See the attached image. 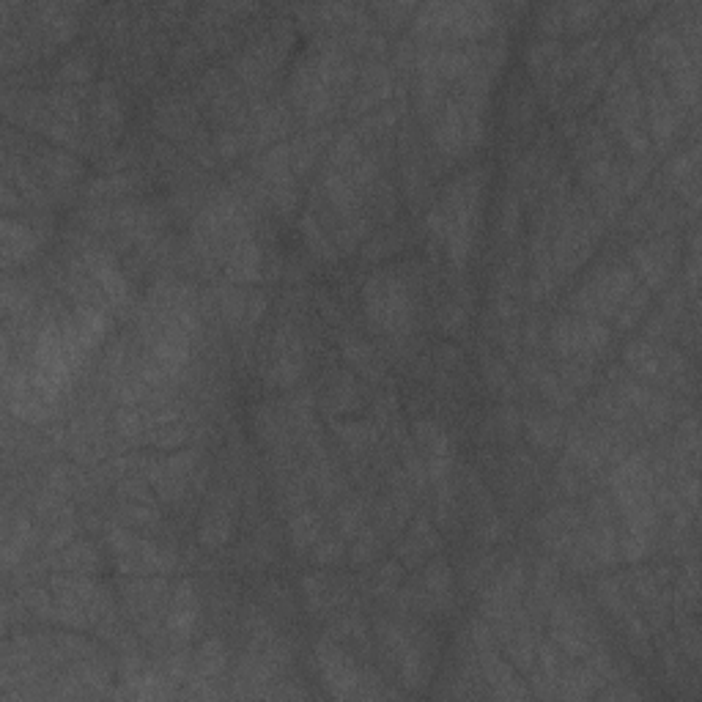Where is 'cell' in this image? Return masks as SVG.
I'll return each mask as SVG.
<instances>
[{"instance_id":"obj_42","label":"cell","mask_w":702,"mask_h":702,"mask_svg":"<svg viewBox=\"0 0 702 702\" xmlns=\"http://www.w3.org/2000/svg\"><path fill=\"white\" fill-rule=\"evenodd\" d=\"M362 527V511L357 505H343L341 508V532L343 535H357Z\"/></svg>"},{"instance_id":"obj_24","label":"cell","mask_w":702,"mask_h":702,"mask_svg":"<svg viewBox=\"0 0 702 702\" xmlns=\"http://www.w3.org/2000/svg\"><path fill=\"white\" fill-rule=\"evenodd\" d=\"M94 121H96V129H99V135H105V138H113L118 129H121V124H124L116 91H113V86H107V83H102L99 96H96Z\"/></svg>"},{"instance_id":"obj_36","label":"cell","mask_w":702,"mask_h":702,"mask_svg":"<svg viewBox=\"0 0 702 702\" xmlns=\"http://www.w3.org/2000/svg\"><path fill=\"white\" fill-rule=\"evenodd\" d=\"M88 77H91V58L83 53L69 55L64 64H61V69H58V83H66V86L86 83Z\"/></svg>"},{"instance_id":"obj_20","label":"cell","mask_w":702,"mask_h":702,"mask_svg":"<svg viewBox=\"0 0 702 702\" xmlns=\"http://www.w3.org/2000/svg\"><path fill=\"white\" fill-rule=\"evenodd\" d=\"M0 234H3V264L14 266L28 261L36 253V234L25 223H17L6 217L0 225Z\"/></svg>"},{"instance_id":"obj_2","label":"cell","mask_w":702,"mask_h":702,"mask_svg":"<svg viewBox=\"0 0 702 702\" xmlns=\"http://www.w3.org/2000/svg\"><path fill=\"white\" fill-rule=\"evenodd\" d=\"M497 28L491 3H426L417 6L412 31L423 44H475Z\"/></svg>"},{"instance_id":"obj_25","label":"cell","mask_w":702,"mask_h":702,"mask_svg":"<svg viewBox=\"0 0 702 702\" xmlns=\"http://www.w3.org/2000/svg\"><path fill=\"white\" fill-rule=\"evenodd\" d=\"M42 173V179H47L50 187L64 190V187H69L80 176V165L69 154H64V151H47L42 157Z\"/></svg>"},{"instance_id":"obj_12","label":"cell","mask_w":702,"mask_h":702,"mask_svg":"<svg viewBox=\"0 0 702 702\" xmlns=\"http://www.w3.org/2000/svg\"><path fill=\"white\" fill-rule=\"evenodd\" d=\"M672 264H675V245L667 239L659 242H648V245H637L631 250V269L634 275L645 280L648 288H661L670 280Z\"/></svg>"},{"instance_id":"obj_39","label":"cell","mask_w":702,"mask_h":702,"mask_svg":"<svg viewBox=\"0 0 702 702\" xmlns=\"http://www.w3.org/2000/svg\"><path fill=\"white\" fill-rule=\"evenodd\" d=\"M129 190V181L124 173H113V176H102L99 181H94L91 187V195L94 198H118Z\"/></svg>"},{"instance_id":"obj_3","label":"cell","mask_w":702,"mask_h":702,"mask_svg":"<svg viewBox=\"0 0 702 702\" xmlns=\"http://www.w3.org/2000/svg\"><path fill=\"white\" fill-rule=\"evenodd\" d=\"M486 105H489V94L456 88V94L447 96L442 110L431 118L434 146L447 157H464L478 149L486 135V124H483Z\"/></svg>"},{"instance_id":"obj_14","label":"cell","mask_w":702,"mask_h":702,"mask_svg":"<svg viewBox=\"0 0 702 702\" xmlns=\"http://www.w3.org/2000/svg\"><path fill=\"white\" fill-rule=\"evenodd\" d=\"M626 365L637 379L645 382H667L672 373H678V357L667 360L659 354V346L648 341H634L626 346Z\"/></svg>"},{"instance_id":"obj_5","label":"cell","mask_w":702,"mask_h":702,"mask_svg":"<svg viewBox=\"0 0 702 702\" xmlns=\"http://www.w3.org/2000/svg\"><path fill=\"white\" fill-rule=\"evenodd\" d=\"M637 286V275L628 264H609L598 266L593 275L587 277V283L574 297V308L579 316L590 319H615L620 305Z\"/></svg>"},{"instance_id":"obj_16","label":"cell","mask_w":702,"mask_h":702,"mask_svg":"<svg viewBox=\"0 0 702 702\" xmlns=\"http://www.w3.org/2000/svg\"><path fill=\"white\" fill-rule=\"evenodd\" d=\"M83 264H86L88 275L94 277L96 286L102 288V294H105L113 305H118V308H121V305H127L129 302L127 277L118 272V266L110 261L107 253H102V250H86Z\"/></svg>"},{"instance_id":"obj_18","label":"cell","mask_w":702,"mask_h":702,"mask_svg":"<svg viewBox=\"0 0 702 702\" xmlns=\"http://www.w3.org/2000/svg\"><path fill=\"white\" fill-rule=\"evenodd\" d=\"M225 664H228V653H225V645L217 637H209L203 642L201 648L195 650L192 656V670L187 681L195 686H206L212 683L214 678H220L225 672Z\"/></svg>"},{"instance_id":"obj_29","label":"cell","mask_w":702,"mask_h":702,"mask_svg":"<svg viewBox=\"0 0 702 702\" xmlns=\"http://www.w3.org/2000/svg\"><path fill=\"white\" fill-rule=\"evenodd\" d=\"M321 538V522L319 516L313 511H299L294 519H291V543L297 552H305V549H313V543Z\"/></svg>"},{"instance_id":"obj_21","label":"cell","mask_w":702,"mask_h":702,"mask_svg":"<svg viewBox=\"0 0 702 702\" xmlns=\"http://www.w3.org/2000/svg\"><path fill=\"white\" fill-rule=\"evenodd\" d=\"M423 604L445 609L453 601V574L447 568L445 560H431L423 574V593H420Z\"/></svg>"},{"instance_id":"obj_28","label":"cell","mask_w":702,"mask_h":702,"mask_svg":"<svg viewBox=\"0 0 702 702\" xmlns=\"http://www.w3.org/2000/svg\"><path fill=\"white\" fill-rule=\"evenodd\" d=\"M302 585H305V598H308V607L313 612H327L341 601V596H335L338 587H335L330 576H308Z\"/></svg>"},{"instance_id":"obj_6","label":"cell","mask_w":702,"mask_h":702,"mask_svg":"<svg viewBox=\"0 0 702 702\" xmlns=\"http://www.w3.org/2000/svg\"><path fill=\"white\" fill-rule=\"evenodd\" d=\"M107 543H110V552L116 557L118 571L127 576L168 574L176 565V557L168 549L140 538L135 532H129L127 527H113L107 532Z\"/></svg>"},{"instance_id":"obj_15","label":"cell","mask_w":702,"mask_h":702,"mask_svg":"<svg viewBox=\"0 0 702 702\" xmlns=\"http://www.w3.org/2000/svg\"><path fill=\"white\" fill-rule=\"evenodd\" d=\"M478 659H480V670H483V678L489 681L491 694H494V697L519 700V697H527V694H530L527 692V686H522V683L516 681L511 664L502 659L497 645L478 650Z\"/></svg>"},{"instance_id":"obj_26","label":"cell","mask_w":702,"mask_h":702,"mask_svg":"<svg viewBox=\"0 0 702 702\" xmlns=\"http://www.w3.org/2000/svg\"><path fill=\"white\" fill-rule=\"evenodd\" d=\"M437 532H434V527L426 522V519H420V522L415 524V530L409 532V538L404 541V546H401V557H404L406 565H415L420 563L423 557H426L428 552H434L437 549Z\"/></svg>"},{"instance_id":"obj_40","label":"cell","mask_w":702,"mask_h":702,"mask_svg":"<svg viewBox=\"0 0 702 702\" xmlns=\"http://www.w3.org/2000/svg\"><path fill=\"white\" fill-rule=\"evenodd\" d=\"M376 546H379V538H376L373 527L360 530L357 532V543H354V549H351V560H354V563H368V560H373V554H376Z\"/></svg>"},{"instance_id":"obj_9","label":"cell","mask_w":702,"mask_h":702,"mask_svg":"<svg viewBox=\"0 0 702 702\" xmlns=\"http://www.w3.org/2000/svg\"><path fill=\"white\" fill-rule=\"evenodd\" d=\"M552 639L557 648H563L571 659H585L596 648V639L590 637L585 609L576 604V598L560 596L552 601Z\"/></svg>"},{"instance_id":"obj_7","label":"cell","mask_w":702,"mask_h":702,"mask_svg":"<svg viewBox=\"0 0 702 702\" xmlns=\"http://www.w3.org/2000/svg\"><path fill=\"white\" fill-rule=\"evenodd\" d=\"M612 332L590 316H560L552 327V346L563 360H593L607 349Z\"/></svg>"},{"instance_id":"obj_22","label":"cell","mask_w":702,"mask_h":702,"mask_svg":"<svg viewBox=\"0 0 702 702\" xmlns=\"http://www.w3.org/2000/svg\"><path fill=\"white\" fill-rule=\"evenodd\" d=\"M231 535H234V516L225 505H214L203 513L201 524H198V541L206 549H220L231 541Z\"/></svg>"},{"instance_id":"obj_13","label":"cell","mask_w":702,"mask_h":702,"mask_svg":"<svg viewBox=\"0 0 702 702\" xmlns=\"http://www.w3.org/2000/svg\"><path fill=\"white\" fill-rule=\"evenodd\" d=\"M198 615H201V604H198V593L192 582H179L173 587L171 604H168V615H165V628L171 634L173 642L184 645L187 639L195 634L198 628Z\"/></svg>"},{"instance_id":"obj_23","label":"cell","mask_w":702,"mask_h":702,"mask_svg":"<svg viewBox=\"0 0 702 702\" xmlns=\"http://www.w3.org/2000/svg\"><path fill=\"white\" fill-rule=\"evenodd\" d=\"M55 568L66 574H94L99 568V554L91 543H69L55 557Z\"/></svg>"},{"instance_id":"obj_30","label":"cell","mask_w":702,"mask_h":702,"mask_svg":"<svg viewBox=\"0 0 702 702\" xmlns=\"http://www.w3.org/2000/svg\"><path fill=\"white\" fill-rule=\"evenodd\" d=\"M650 305V288L648 286H634V291L628 294L626 302L620 305V310H617L615 316V324L620 327V330H631L634 324H637L639 319H642V313L648 310Z\"/></svg>"},{"instance_id":"obj_27","label":"cell","mask_w":702,"mask_h":702,"mask_svg":"<svg viewBox=\"0 0 702 702\" xmlns=\"http://www.w3.org/2000/svg\"><path fill=\"white\" fill-rule=\"evenodd\" d=\"M31 538L33 527L28 524V519L17 516L14 522L6 524V530H3V563H6V568H11V565L20 560L22 552L28 549Z\"/></svg>"},{"instance_id":"obj_10","label":"cell","mask_w":702,"mask_h":702,"mask_svg":"<svg viewBox=\"0 0 702 702\" xmlns=\"http://www.w3.org/2000/svg\"><path fill=\"white\" fill-rule=\"evenodd\" d=\"M415 445L426 467V478L434 486H445L447 475L453 469V445L447 439L445 428L434 420H417L415 423Z\"/></svg>"},{"instance_id":"obj_4","label":"cell","mask_w":702,"mask_h":702,"mask_svg":"<svg viewBox=\"0 0 702 702\" xmlns=\"http://www.w3.org/2000/svg\"><path fill=\"white\" fill-rule=\"evenodd\" d=\"M362 308H365L371 327H376L379 332H387L395 338H404L412 332V319H415L412 294H409L404 277L395 275L390 269H379L365 280Z\"/></svg>"},{"instance_id":"obj_17","label":"cell","mask_w":702,"mask_h":702,"mask_svg":"<svg viewBox=\"0 0 702 702\" xmlns=\"http://www.w3.org/2000/svg\"><path fill=\"white\" fill-rule=\"evenodd\" d=\"M225 275L234 283H256L261 280V247L247 234L236 239L234 245L225 253Z\"/></svg>"},{"instance_id":"obj_8","label":"cell","mask_w":702,"mask_h":702,"mask_svg":"<svg viewBox=\"0 0 702 702\" xmlns=\"http://www.w3.org/2000/svg\"><path fill=\"white\" fill-rule=\"evenodd\" d=\"M316 664H319L321 681L330 689L332 697L338 700L365 697V683L371 678L357 667V661L351 659L346 650L338 648V642H332L330 637L321 639L316 645Z\"/></svg>"},{"instance_id":"obj_31","label":"cell","mask_w":702,"mask_h":702,"mask_svg":"<svg viewBox=\"0 0 702 702\" xmlns=\"http://www.w3.org/2000/svg\"><path fill=\"white\" fill-rule=\"evenodd\" d=\"M343 354H346V360H349L354 368H360V371L368 373V376H379V373H382L379 354H376L368 343L360 341V338H346V341H343Z\"/></svg>"},{"instance_id":"obj_41","label":"cell","mask_w":702,"mask_h":702,"mask_svg":"<svg viewBox=\"0 0 702 702\" xmlns=\"http://www.w3.org/2000/svg\"><path fill=\"white\" fill-rule=\"evenodd\" d=\"M398 579H401V565L398 563H387L376 574V585H373V590H376V596H387V593H395V585H398Z\"/></svg>"},{"instance_id":"obj_34","label":"cell","mask_w":702,"mask_h":702,"mask_svg":"<svg viewBox=\"0 0 702 702\" xmlns=\"http://www.w3.org/2000/svg\"><path fill=\"white\" fill-rule=\"evenodd\" d=\"M302 231H305V236H308V245H310V250L316 253V256L327 258V261H335V258H338V253H335V245H332L330 234H327V231L321 228L316 217H305V223H302Z\"/></svg>"},{"instance_id":"obj_33","label":"cell","mask_w":702,"mask_h":702,"mask_svg":"<svg viewBox=\"0 0 702 702\" xmlns=\"http://www.w3.org/2000/svg\"><path fill=\"white\" fill-rule=\"evenodd\" d=\"M554 596H557V568H554V563H549V560H543V563L538 565L535 587H532V601H535V607L538 609H546V612H549Z\"/></svg>"},{"instance_id":"obj_35","label":"cell","mask_w":702,"mask_h":702,"mask_svg":"<svg viewBox=\"0 0 702 702\" xmlns=\"http://www.w3.org/2000/svg\"><path fill=\"white\" fill-rule=\"evenodd\" d=\"M601 11H604L601 3H568V6H563L565 28L582 31V28H587L590 22L596 20Z\"/></svg>"},{"instance_id":"obj_38","label":"cell","mask_w":702,"mask_h":702,"mask_svg":"<svg viewBox=\"0 0 702 702\" xmlns=\"http://www.w3.org/2000/svg\"><path fill=\"white\" fill-rule=\"evenodd\" d=\"M541 390L554 406H568L574 401V390H568V384L554 373H541Z\"/></svg>"},{"instance_id":"obj_1","label":"cell","mask_w":702,"mask_h":702,"mask_svg":"<svg viewBox=\"0 0 702 702\" xmlns=\"http://www.w3.org/2000/svg\"><path fill=\"white\" fill-rule=\"evenodd\" d=\"M483 187H486L483 171H469L467 176H458L428 212L431 234L439 242H445L447 256L456 266H464L472 256L480 209H483Z\"/></svg>"},{"instance_id":"obj_37","label":"cell","mask_w":702,"mask_h":702,"mask_svg":"<svg viewBox=\"0 0 702 702\" xmlns=\"http://www.w3.org/2000/svg\"><path fill=\"white\" fill-rule=\"evenodd\" d=\"M343 541L341 538H335V535H327V538H319V541L313 543V549H310V557L316 560L319 565H335L343 560Z\"/></svg>"},{"instance_id":"obj_32","label":"cell","mask_w":702,"mask_h":702,"mask_svg":"<svg viewBox=\"0 0 702 702\" xmlns=\"http://www.w3.org/2000/svg\"><path fill=\"white\" fill-rule=\"evenodd\" d=\"M527 434L538 447H549L552 450L560 439H563V420L549 415H532L527 420Z\"/></svg>"},{"instance_id":"obj_11","label":"cell","mask_w":702,"mask_h":702,"mask_svg":"<svg viewBox=\"0 0 702 702\" xmlns=\"http://www.w3.org/2000/svg\"><path fill=\"white\" fill-rule=\"evenodd\" d=\"M648 127L659 149H667L681 127L678 102L667 94V88L661 86L659 80H650L648 86Z\"/></svg>"},{"instance_id":"obj_19","label":"cell","mask_w":702,"mask_h":702,"mask_svg":"<svg viewBox=\"0 0 702 702\" xmlns=\"http://www.w3.org/2000/svg\"><path fill=\"white\" fill-rule=\"evenodd\" d=\"M39 31L44 39H50L53 44L66 42L77 28L75 6H64V3H44V6H33Z\"/></svg>"}]
</instances>
